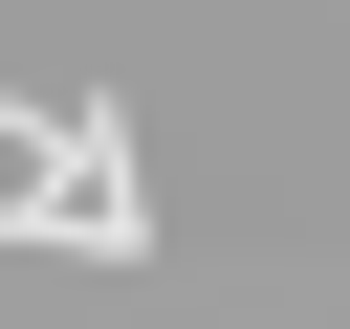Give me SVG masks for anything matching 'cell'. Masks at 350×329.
<instances>
[{
	"label": "cell",
	"mask_w": 350,
	"mask_h": 329,
	"mask_svg": "<svg viewBox=\"0 0 350 329\" xmlns=\"http://www.w3.org/2000/svg\"><path fill=\"white\" fill-rule=\"evenodd\" d=\"M44 110H66V241L131 263V241H153V219H131V110H109V88H44Z\"/></svg>",
	"instance_id": "obj_1"
}]
</instances>
